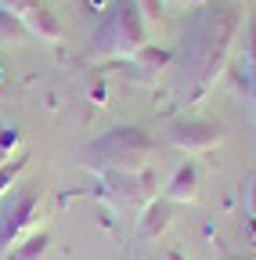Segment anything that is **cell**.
Masks as SVG:
<instances>
[{
	"label": "cell",
	"instance_id": "cell-1",
	"mask_svg": "<svg viewBox=\"0 0 256 260\" xmlns=\"http://www.w3.org/2000/svg\"><path fill=\"white\" fill-rule=\"evenodd\" d=\"M11 177H15V174H11V170H0V188H4V184H8V181H11Z\"/></svg>",
	"mask_w": 256,
	"mask_h": 260
}]
</instances>
